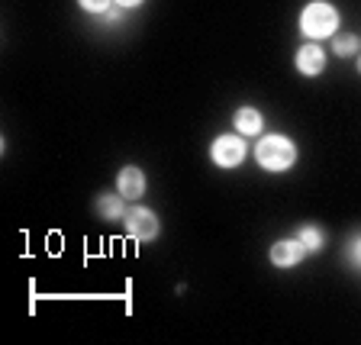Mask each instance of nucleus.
<instances>
[{
	"mask_svg": "<svg viewBox=\"0 0 361 345\" xmlns=\"http://www.w3.org/2000/svg\"><path fill=\"white\" fill-rule=\"evenodd\" d=\"M297 158H300V149L293 143L290 135H281V133H262L255 143V162L258 168L271 174H284L297 165Z\"/></svg>",
	"mask_w": 361,
	"mask_h": 345,
	"instance_id": "nucleus-1",
	"label": "nucleus"
},
{
	"mask_svg": "<svg viewBox=\"0 0 361 345\" xmlns=\"http://www.w3.org/2000/svg\"><path fill=\"white\" fill-rule=\"evenodd\" d=\"M338 26H342V13L329 0H310L307 7L300 10V32L310 42L332 39L338 32Z\"/></svg>",
	"mask_w": 361,
	"mask_h": 345,
	"instance_id": "nucleus-2",
	"label": "nucleus"
},
{
	"mask_svg": "<svg viewBox=\"0 0 361 345\" xmlns=\"http://www.w3.org/2000/svg\"><path fill=\"white\" fill-rule=\"evenodd\" d=\"M245 155H248V143L242 133H219L210 145V162L216 168H223V171L239 168L245 162Z\"/></svg>",
	"mask_w": 361,
	"mask_h": 345,
	"instance_id": "nucleus-3",
	"label": "nucleus"
},
{
	"mask_svg": "<svg viewBox=\"0 0 361 345\" xmlns=\"http://www.w3.org/2000/svg\"><path fill=\"white\" fill-rule=\"evenodd\" d=\"M123 226L135 242H155L161 236V219L149 207H129L126 217H123Z\"/></svg>",
	"mask_w": 361,
	"mask_h": 345,
	"instance_id": "nucleus-4",
	"label": "nucleus"
},
{
	"mask_svg": "<svg viewBox=\"0 0 361 345\" xmlns=\"http://www.w3.org/2000/svg\"><path fill=\"white\" fill-rule=\"evenodd\" d=\"M307 246H303L300 239H278L274 246L268 248V258H271V265L274 268H297V265H303L307 262Z\"/></svg>",
	"mask_w": 361,
	"mask_h": 345,
	"instance_id": "nucleus-5",
	"label": "nucleus"
},
{
	"mask_svg": "<svg viewBox=\"0 0 361 345\" xmlns=\"http://www.w3.org/2000/svg\"><path fill=\"white\" fill-rule=\"evenodd\" d=\"M293 65H297V71H300L303 78H319L326 71V49L319 42H303L300 49H297V55H293Z\"/></svg>",
	"mask_w": 361,
	"mask_h": 345,
	"instance_id": "nucleus-6",
	"label": "nucleus"
},
{
	"mask_svg": "<svg viewBox=\"0 0 361 345\" xmlns=\"http://www.w3.org/2000/svg\"><path fill=\"white\" fill-rule=\"evenodd\" d=\"M145 171L139 165H126L120 168V174H116V190H120L126 200H139V197L145 194Z\"/></svg>",
	"mask_w": 361,
	"mask_h": 345,
	"instance_id": "nucleus-7",
	"label": "nucleus"
},
{
	"mask_svg": "<svg viewBox=\"0 0 361 345\" xmlns=\"http://www.w3.org/2000/svg\"><path fill=\"white\" fill-rule=\"evenodd\" d=\"M126 197L116 190V194H97L94 197V213H97L100 219H106V223H116V219L126 217Z\"/></svg>",
	"mask_w": 361,
	"mask_h": 345,
	"instance_id": "nucleus-8",
	"label": "nucleus"
},
{
	"mask_svg": "<svg viewBox=\"0 0 361 345\" xmlns=\"http://www.w3.org/2000/svg\"><path fill=\"white\" fill-rule=\"evenodd\" d=\"M233 126L235 133H242L248 139V135H262L264 133V116L262 110H255V107H239V110L233 113Z\"/></svg>",
	"mask_w": 361,
	"mask_h": 345,
	"instance_id": "nucleus-9",
	"label": "nucleus"
},
{
	"mask_svg": "<svg viewBox=\"0 0 361 345\" xmlns=\"http://www.w3.org/2000/svg\"><path fill=\"white\" fill-rule=\"evenodd\" d=\"M332 52L338 59H355L361 52V36H355V32H336L332 36Z\"/></svg>",
	"mask_w": 361,
	"mask_h": 345,
	"instance_id": "nucleus-10",
	"label": "nucleus"
},
{
	"mask_svg": "<svg viewBox=\"0 0 361 345\" xmlns=\"http://www.w3.org/2000/svg\"><path fill=\"white\" fill-rule=\"evenodd\" d=\"M297 239L307 246V252H319L326 246V233L316 223H300L297 226Z\"/></svg>",
	"mask_w": 361,
	"mask_h": 345,
	"instance_id": "nucleus-11",
	"label": "nucleus"
},
{
	"mask_svg": "<svg viewBox=\"0 0 361 345\" xmlns=\"http://www.w3.org/2000/svg\"><path fill=\"white\" fill-rule=\"evenodd\" d=\"M78 7L90 16H104V13H110L116 4H113V0H78Z\"/></svg>",
	"mask_w": 361,
	"mask_h": 345,
	"instance_id": "nucleus-12",
	"label": "nucleus"
},
{
	"mask_svg": "<svg viewBox=\"0 0 361 345\" xmlns=\"http://www.w3.org/2000/svg\"><path fill=\"white\" fill-rule=\"evenodd\" d=\"M345 258L355 265V268H361V233H355L352 239L345 242Z\"/></svg>",
	"mask_w": 361,
	"mask_h": 345,
	"instance_id": "nucleus-13",
	"label": "nucleus"
},
{
	"mask_svg": "<svg viewBox=\"0 0 361 345\" xmlns=\"http://www.w3.org/2000/svg\"><path fill=\"white\" fill-rule=\"evenodd\" d=\"M116 7H123V10H135V7H142L145 0H113Z\"/></svg>",
	"mask_w": 361,
	"mask_h": 345,
	"instance_id": "nucleus-14",
	"label": "nucleus"
},
{
	"mask_svg": "<svg viewBox=\"0 0 361 345\" xmlns=\"http://www.w3.org/2000/svg\"><path fill=\"white\" fill-rule=\"evenodd\" d=\"M355 71H358V75H361V52L355 55Z\"/></svg>",
	"mask_w": 361,
	"mask_h": 345,
	"instance_id": "nucleus-15",
	"label": "nucleus"
}]
</instances>
